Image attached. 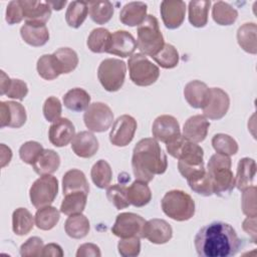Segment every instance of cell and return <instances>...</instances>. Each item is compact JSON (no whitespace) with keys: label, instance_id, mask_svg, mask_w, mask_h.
I'll return each mask as SVG.
<instances>
[{"label":"cell","instance_id":"obj_1","mask_svg":"<svg viewBox=\"0 0 257 257\" xmlns=\"http://www.w3.org/2000/svg\"><path fill=\"white\" fill-rule=\"evenodd\" d=\"M194 245L201 257H232L240 251L243 242L230 224L215 221L197 232Z\"/></svg>","mask_w":257,"mask_h":257},{"label":"cell","instance_id":"obj_2","mask_svg":"<svg viewBox=\"0 0 257 257\" xmlns=\"http://www.w3.org/2000/svg\"><path fill=\"white\" fill-rule=\"evenodd\" d=\"M132 168L136 179L145 183H150L155 175L167 171V156L157 140L145 138L137 143L133 151Z\"/></svg>","mask_w":257,"mask_h":257},{"label":"cell","instance_id":"obj_3","mask_svg":"<svg viewBox=\"0 0 257 257\" xmlns=\"http://www.w3.org/2000/svg\"><path fill=\"white\" fill-rule=\"evenodd\" d=\"M232 162L229 156L214 154L207 165V174L209 176L213 194L218 197L230 195L235 187V177L231 171Z\"/></svg>","mask_w":257,"mask_h":257},{"label":"cell","instance_id":"obj_4","mask_svg":"<svg viewBox=\"0 0 257 257\" xmlns=\"http://www.w3.org/2000/svg\"><path fill=\"white\" fill-rule=\"evenodd\" d=\"M163 212L179 222L190 220L195 214L193 198L182 190H172L165 194L161 201Z\"/></svg>","mask_w":257,"mask_h":257},{"label":"cell","instance_id":"obj_5","mask_svg":"<svg viewBox=\"0 0 257 257\" xmlns=\"http://www.w3.org/2000/svg\"><path fill=\"white\" fill-rule=\"evenodd\" d=\"M138 48L145 55L151 57L157 54L164 46V37L161 32L159 21L154 15H147L145 20L138 26Z\"/></svg>","mask_w":257,"mask_h":257},{"label":"cell","instance_id":"obj_6","mask_svg":"<svg viewBox=\"0 0 257 257\" xmlns=\"http://www.w3.org/2000/svg\"><path fill=\"white\" fill-rule=\"evenodd\" d=\"M131 80L139 86H149L160 76L159 67L143 53L133 54L127 61Z\"/></svg>","mask_w":257,"mask_h":257},{"label":"cell","instance_id":"obj_7","mask_svg":"<svg viewBox=\"0 0 257 257\" xmlns=\"http://www.w3.org/2000/svg\"><path fill=\"white\" fill-rule=\"evenodd\" d=\"M166 149L170 156L179 160V163L190 166L204 165L203 149L182 135L166 144Z\"/></svg>","mask_w":257,"mask_h":257},{"label":"cell","instance_id":"obj_8","mask_svg":"<svg viewBox=\"0 0 257 257\" xmlns=\"http://www.w3.org/2000/svg\"><path fill=\"white\" fill-rule=\"evenodd\" d=\"M126 71L125 63L117 58L102 60L97 68V78L107 91H117L124 82Z\"/></svg>","mask_w":257,"mask_h":257},{"label":"cell","instance_id":"obj_9","mask_svg":"<svg viewBox=\"0 0 257 257\" xmlns=\"http://www.w3.org/2000/svg\"><path fill=\"white\" fill-rule=\"evenodd\" d=\"M57 193V179L51 175H44L38 178L30 187V202L37 209L49 206L56 198Z\"/></svg>","mask_w":257,"mask_h":257},{"label":"cell","instance_id":"obj_10","mask_svg":"<svg viewBox=\"0 0 257 257\" xmlns=\"http://www.w3.org/2000/svg\"><path fill=\"white\" fill-rule=\"evenodd\" d=\"M85 126L94 133H102L109 128L113 121L110 107L103 102H93L85 109L83 114Z\"/></svg>","mask_w":257,"mask_h":257},{"label":"cell","instance_id":"obj_11","mask_svg":"<svg viewBox=\"0 0 257 257\" xmlns=\"http://www.w3.org/2000/svg\"><path fill=\"white\" fill-rule=\"evenodd\" d=\"M146 220L135 213H120L116 216L111 228L113 235L119 238H144V227Z\"/></svg>","mask_w":257,"mask_h":257},{"label":"cell","instance_id":"obj_12","mask_svg":"<svg viewBox=\"0 0 257 257\" xmlns=\"http://www.w3.org/2000/svg\"><path fill=\"white\" fill-rule=\"evenodd\" d=\"M137 120L128 114L118 116L109 132V141L115 147H125L134 139L137 131Z\"/></svg>","mask_w":257,"mask_h":257},{"label":"cell","instance_id":"obj_13","mask_svg":"<svg viewBox=\"0 0 257 257\" xmlns=\"http://www.w3.org/2000/svg\"><path fill=\"white\" fill-rule=\"evenodd\" d=\"M230 106V97L219 87H211L207 103L202 108L204 116L209 119H220L227 113Z\"/></svg>","mask_w":257,"mask_h":257},{"label":"cell","instance_id":"obj_14","mask_svg":"<svg viewBox=\"0 0 257 257\" xmlns=\"http://www.w3.org/2000/svg\"><path fill=\"white\" fill-rule=\"evenodd\" d=\"M152 134L155 140L168 144L181 135L179 121L173 115H160L153 123Z\"/></svg>","mask_w":257,"mask_h":257},{"label":"cell","instance_id":"obj_15","mask_svg":"<svg viewBox=\"0 0 257 257\" xmlns=\"http://www.w3.org/2000/svg\"><path fill=\"white\" fill-rule=\"evenodd\" d=\"M26 110L24 106L16 101L0 102V126L14 128L21 127L26 122Z\"/></svg>","mask_w":257,"mask_h":257},{"label":"cell","instance_id":"obj_16","mask_svg":"<svg viewBox=\"0 0 257 257\" xmlns=\"http://www.w3.org/2000/svg\"><path fill=\"white\" fill-rule=\"evenodd\" d=\"M160 12L163 23L167 28H179L185 20L186 3L184 1H163Z\"/></svg>","mask_w":257,"mask_h":257},{"label":"cell","instance_id":"obj_17","mask_svg":"<svg viewBox=\"0 0 257 257\" xmlns=\"http://www.w3.org/2000/svg\"><path fill=\"white\" fill-rule=\"evenodd\" d=\"M75 136V128L73 123L65 117H60L55 120L49 127L48 138L49 142L58 148L68 145Z\"/></svg>","mask_w":257,"mask_h":257},{"label":"cell","instance_id":"obj_18","mask_svg":"<svg viewBox=\"0 0 257 257\" xmlns=\"http://www.w3.org/2000/svg\"><path fill=\"white\" fill-rule=\"evenodd\" d=\"M173 237L171 225L163 219H151L146 222L144 227V238L154 244H165Z\"/></svg>","mask_w":257,"mask_h":257},{"label":"cell","instance_id":"obj_19","mask_svg":"<svg viewBox=\"0 0 257 257\" xmlns=\"http://www.w3.org/2000/svg\"><path fill=\"white\" fill-rule=\"evenodd\" d=\"M25 22L46 24L51 15V7L47 2L20 0Z\"/></svg>","mask_w":257,"mask_h":257},{"label":"cell","instance_id":"obj_20","mask_svg":"<svg viewBox=\"0 0 257 257\" xmlns=\"http://www.w3.org/2000/svg\"><path fill=\"white\" fill-rule=\"evenodd\" d=\"M137 47V41L130 32L116 30L111 34V42L107 53L124 58L132 56Z\"/></svg>","mask_w":257,"mask_h":257},{"label":"cell","instance_id":"obj_21","mask_svg":"<svg viewBox=\"0 0 257 257\" xmlns=\"http://www.w3.org/2000/svg\"><path fill=\"white\" fill-rule=\"evenodd\" d=\"M210 127V121L202 114H196L189 117L183 127V137L193 143L203 142Z\"/></svg>","mask_w":257,"mask_h":257},{"label":"cell","instance_id":"obj_22","mask_svg":"<svg viewBox=\"0 0 257 257\" xmlns=\"http://www.w3.org/2000/svg\"><path fill=\"white\" fill-rule=\"evenodd\" d=\"M71 149L80 158H91L98 151V141L92 133L82 131L74 136L71 141Z\"/></svg>","mask_w":257,"mask_h":257},{"label":"cell","instance_id":"obj_23","mask_svg":"<svg viewBox=\"0 0 257 257\" xmlns=\"http://www.w3.org/2000/svg\"><path fill=\"white\" fill-rule=\"evenodd\" d=\"M210 95V88L201 80H192L185 85L184 96L194 108H203Z\"/></svg>","mask_w":257,"mask_h":257},{"label":"cell","instance_id":"obj_24","mask_svg":"<svg viewBox=\"0 0 257 257\" xmlns=\"http://www.w3.org/2000/svg\"><path fill=\"white\" fill-rule=\"evenodd\" d=\"M20 35L27 44L39 47L49 40V31L45 24L25 22L20 28Z\"/></svg>","mask_w":257,"mask_h":257},{"label":"cell","instance_id":"obj_25","mask_svg":"<svg viewBox=\"0 0 257 257\" xmlns=\"http://www.w3.org/2000/svg\"><path fill=\"white\" fill-rule=\"evenodd\" d=\"M147 8L144 2H128L120 10L119 20L126 26H139L147 17Z\"/></svg>","mask_w":257,"mask_h":257},{"label":"cell","instance_id":"obj_26","mask_svg":"<svg viewBox=\"0 0 257 257\" xmlns=\"http://www.w3.org/2000/svg\"><path fill=\"white\" fill-rule=\"evenodd\" d=\"M62 190L63 195L72 192H84L89 193V185L82 171L77 169H71L67 171L62 178Z\"/></svg>","mask_w":257,"mask_h":257},{"label":"cell","instance_id":"obj_27","mask_svg":"<svg viewBox=\"0 0 257 257\" xmlns=\"http://www.w3.org/2000/svg\"><path fill=\"white\" fill-rule=\"evenodd\" d=\"M256 175V162L250 158H243L238 162L235 186L239 191H243L252 186Z\"/></svg>","mask_w":257,"mask_h":257},{"label":"cell","instance_id":"obj_28","mask_svg":"<svg viewBox=\"0 0 257 257\" xmlns=\"http://www.w3.org/2000/svg\"><path fill=\"white\" fill-rule=\"evenodd\" d=\"M60 166V157L53 150H43L35 163L32 165L34 172L40 176L50 175L57 171Z\"/></svg>","mask_w":257,"mask_h":257},{"label":"cell","instance_id":"obj_29","mask_svg":"<svg viewBox=\"0 0 257 257\" xmlns=\"http://www.w3.org/2000/svg\"><path fill=\"white\" fill-rule=\"evenodd\" d=\"M186 180L191 190H193L198 195L204 197H209L213 195L211 182L205 167L193 171L190 175L187 176Z\"/></svg>","mask_w":257,"mask_h":257},{"label":"cell","instance_id":"obj_30","mask_svg":"<svg viewBox=\"0 0 257 257\" xmlns=\"http://www.w3.org/2000/svg\"><path fill=\"white\" fill-rule=\"evenodd\" d=\"M63 104L72 111H83L90 104V95L83 88L75 87L68 90L63 96Z\"/></svg>","mask_w":257,"mask_h":257},{"label":"cell","instance_id":"obj_31","mask_svg":"<svg viewBox=\"0 0 257 257\" xmlns=\"http://www.w3.org/2000/svg\"><path fill=\"white\" fill-rule=\"evenodd\" d=\"M89 221L81 213L69 215L64 223L65 233L73 239L84 238L89 232Z\"/></svg>","mask_w":257,"mask_h":257},{"label":"cell","instance_id":"obj_32","mask_svg":"<svg viewBox=\"0 0 257 257\" xmlns=\"http://www.w3.org/2000/svg\"><path fill=\"white\" fill-rule=\"evenodd\" d=\"M256 32H257V26L253 22L244 23L238 28V31H237L238 44L244 51L251 54L257 53Z\"/></svg>","mask_w":257,"mask_h":257},{"label":"cell","instance_id":"obj_33","mask_svg":"<svg viewBox=\"0 0 257 257\" xmlns=\"http://www.w3.org/2000/svg\"><path fill=\"white\" fill-rule=\"evenodd\" d=\"M127 199L131 205L138 208L149 204L152 199V192L148 183L136 180L127 187Z\"/></svg>","mask_w":257,"mask_h":257},{"label":"cell","instance_id":"obj_34","mask_svg":"<svg viewBox=\"0 0 257 257\" xmlns=\"http://www.w3.org/2000/svg\"><path fill=\"white\" fill-rule=\"evenodd\" d=\"M111 42V33L102 27L93 29L87 37V47L94 53L107 52Z\"/></svg>","mask_w":257,"mask_h":257},{"label":"cell","instance_id":"obj_35","mask_svg":"<svg viewBox=\"0 0 257 257\" xmlns=\"http://www.w3.org/2000/svg\"><path fill=\"white\" fill-rule=\"evenodd\" d=\"M87 195L84 192H72L64 195L60 205V212L67 216L81 213L85 208Z\"/></svg>","mask_w":257,"mask_h":257},{"label":"cell","instance_id":"obj_36","mask_svg":"<svg viewBox=\"0 0 257 257\" xmlns=\"http://www.w3.org/2000/svg\"><path fill=\"white\" fill-rule=\"evenodd\" d=\"M34 223L32 214L26 208H17L12 214V230L18 236L28 234L33 229Z\"/></svg>","mask_w":257,"mask_h":257},{"label":"cell","instance_id":"obj_37","mask_svg":"<svg viewBox=\"0 0 257 257\" xmlns=\"http://www.w3.org/2000/svg\"><path fill=\"white\" fill-rule=\"evenodd\" d=\"M87 6L90 18L96 24L107 23L113 15V5L109 1H90Z\"/></svg>","mask_w":257,"mask_h":257},{"label":"cell","instance_id":"obj_38","mask_svg":"<svg viewBox=\"0 0 257 257\" xmlns=\"http://www.w3.org/2000/svg\"><path fill=\"white\" fill-rule=\"evenodd\" d=\"M210 0L191 1L189 3V22L197 28L204 27L208 22Z\"/></svg>","mask_w":257,"mask_h":257},{"label":"cell","instance_id":"obj_39","mask_svg":"<svg viewBox=\"0 0 257 257\" xmlns=\"http://www.w3.org/2000/svg\"><path fill=\"white\" fill-rule=\"evenodd\" d=\"M88 14L87 2L72 1L68 4L65 12V21L68 26L78 28L82 25Z\"/></svg>","mask_w":257,"mask_h":257},{"label":"cell","instance_id":"obj_40","mask_svg":"<svg viewBox=\"0 0 257 257\" xmlns=\"http://www.w3.org/2000/svg\"><path fill=\"white\" fill-rule=\"evenodd\" d=\"M59 211L52 206H45L39 208L34 216L35 225L40 230H51L59 221Z\"/></svg>","mask_w":257,"mask_h":257},{"label":"cell","instance_id":"obj_41","mask_svg":"<svg viewBox=\"0 0 257 257\" xmlns=\"http://www.w3.org/2000/svg\"><path fill=\"white\" fill-rule=\"evenodd\" d=\"M60 70V73L73 71L78 64L77 53L69 47H61L52 53Z\"/></svg>","mask_w":257,"mask_h":257},{"label":"cell","instance_id":"obj_42","mask_svg":"<svg viewBox=\"0 0 257 257\" xmlns=\"http://www.w3.org/2000/svg\"><path fill=\"white\" fill-rule=\"evenodd\" d=\"M212 17L217 24L227 26L233 24L236 21L238 12L230 4L224 1H218L213 5Z\"/></svg>","mask_w":257,"mask_h":257},{"label":"cell","instance_id":"obj_43","mask_svg":"<svg viewBox=\"0 0 257 257\" xmlns=\"http://www.w3.org/2000/svg\"><path fill=\"white\" fill-rule=\"evenodd\" d=\"M90 177L97 188H107L112 179V171L109 164L104 160H98L91 168Z\"/></svg>","mask_w":257,"mask_h":257},{"label":"cell","instance_id":"obj_44","mask_svg":"<svg viewBox=\"0 0 257 257\" xmlns=\"http://www.w3.org/2000/svg\"><path fill=\"white\" fill-rule=\"evenodd\" d=\"M36 69L38 74L46 80H52L61 73L53 54H43L37 60Z\"/></svg>","mask_w":257,"mask_h":257},{"label":"cell","instance_id":"obj_45","mask_svg":"<svg viewBox=\"0 0 257 257\" xmlns=\"http://www.w3.org/2000/svg\"><path fill=\"white\" fill-rule=\"evenodd\" d=\"M152 58L161 67L166 68V69H171L178 65L180 56H179V52L175 48V46H173L170 43H165L163 48L157 54L152 56Z\"/></svg>","mask_w":257,"mask_h":257},{"label":"cell","instance_id":"obj_46","mask_svg":"<svg viewBox=\"0 0 257 257\" xmlns=\"http://www.w3.org/2000/svg\"><path fill=\"white\" fill-rule=\"evenodd\" d=\"M212 146L217 154L225 156H233L238 152L237 142L226 134H216L212 138Z\"/></svg>","mask_w":257,"mask_h":257},{"label":"cell","instance_id":"obj_47","mask_svg":"<svg viewBox=\"0 0 257 257\" xmlns=\"http://www.w3.org/2000/svg\"><path fill=\"white\" fill-rule=\"evenodd\" d=\"M106 198L117 209H125L131 204L127 199V187L124 184H115L106 189Z\"/></svg>","mask_w":257,"mask_h":257},{"label":"cell","instance_id":"obj_48","mask_svg":"<svg viewBox=\"0 0 257 257\" xmlns=\"http://www.w3.org/2000/svg\"><path fill=\"white\" fill-rule=\"evenodd\" d=\"M43 147L42 145H40L37 142L34 141H29L24 143L20 149H19V157L20 159L28 164V165H33L35 163V161L37 160V158L40 156V154L43 151Z\"/></svg>","mask_w":257,"mask_h":257},{"label":"cell","instance_id":"obj_49","mask_svg":"<svg viewBox=\"0 0 257 257\" xmlns=\"http://www.w3.org/2000/svg\"><path fill=\"white\" fill-rule=\"evenodd\" d=\"M43 241L37 236L30 237L20 247L19 254L22 257H40L43 251Z\"/></svg>","mask_w":257,"mask_h":257},{"label":"cell","instance_id":"obj_50","mask_svg":"<svg viewBox=\"0 0 257 257\" xmlns=\"http://www.w3.org/2000/svg\"><path fill=\"white\" fill-rule=\"evenodd\" d=\"M242 211L247 217H256V187L250 186L242 193Z\"/></svg>","mask_w":257,"mask_h":257},{"label":"cell","instance_id":"obj_51","mask_svg":"<svg viewBox=\"0 0 257 257\" xmlns=\"http://www.w3.org/2000/svg\"><path fill=\"white\" fill-rule=\"evenodd\" d=\"M117 250L122 257H136L141 252L140 238H120L117 244Z\"/></svg>","mask_w":257,"mask_h":257},{"label":"cell","instance_id":"obj_52","mask_svg":"<svg viewBox=\"0 0 257 257\" xmlns=\"http://www.w3.org/2000/svg\"><path fill=\"white\" fill-rule=\"evenodd\" d=\"M43 115L49 122H54L60 118L62 112V106L60 100L55 96H49L45 99L42 107Z\"/></svg>","mask_w":257,"mask_h":257},{"label":"cell","instance_id":"obj_53","mask_svg":"<svg viewBox=\"0 0 257 257\" xmlns=\"http://www.w3.org/2000/svg\"><path fill=\"white\" fill-rule=\"evenodd\" d=\"M27 93H28V86L26 82L17 78L11 79L10 85L6 92V95L8 97L22 100L27 95Z\"/></svg>","mask_w":257,"mask_h":257},{"label":"cell","instance_id":"obj_54","mask_svg":"<svg viewBox=\"0 0 257 257\" xmlns=\"http://www.w3.org/2000/svg\"><path fill=\"white\" fill-rule=\"evenodd\" d=\"M24 19L22 7L20 5V1H11L7 5L5 20L8 24L13 25L20 23Z\"/></svg>","mask_w":257,"mask_h":257},{"label":"cell","instance_id":"obj_55","mask_svg":"<svg viewBox=\"0 0 257 257\" xmlns=\"http://www.w3.org/2000/svg\"><path fill=\"white\" fill-rule=\"evenodd\" d=\"M99 257L101 256L100 250L98 248V246H96L95 244L92 243H84L82 245H80L77 249L76 252V257Z\"/></svg>","mask_w":257,"mask_h":257},{"label":"cell","instance_id":"obj_56","mask_svg":"<svg viewBox=\"0 0 257 257\" xmlns=\"http://www.w3.org/2000/svg\"><path fill=\"white\" fill-rule=\"evenodd\" d=\"M243 230L256 242V217H247L243 222Z\"/></svg>","mask_w":257,"mask_h":257},{"label":"cell","instance_id":"obj_57","mask_svg":"<svg viewBox=\"0 0 257 257\" xmlns=\"http://www.w3.org/2000/svg\"><path fill=\"white\" fill-rule=\"evenodd\" d=\"M42 256H53V257H62L63 251L62 248L56 243H49L43 247Z\"/></svg>","mask_w":257,"mask_h":257},{"label":"cell","instance_id":"obj_58","mask_svg":"<svg viewBox=\"0 0 257 257\" xmlns=\"http://www.w3.org/2000/svg\"><path fill=\"white\" fill-rule=\"evenodd\" d=\"M0 156H1V167L4 168L6 165H8L12 158V152L10 148L6 147L4 144H1V150H0Z\"/></svg>","mask_w":257,"mask_h":257},{"label":"cell","instance_id":"obj_59","mask_svg":"<svg viewBox=\"0 0 257 257\" xmlns=\"http://www.w3.org/2000/svg\"><path fill=\"white\" fill-rule=\"evenodd\" d=\"M10 82H11V78L8 77V75H6V73L1 70V81H0V93L1 95H4L6 94L7 90H8V87L10 85Z\"/></svg>","mask_w":257,"mask_h":257},{"label":"cell","instance_id":"obj_60","mask_svg":"<svg viewBox=\"0 0 257 257\" xmlns=\"http://www.w3.org/2000/svg\"><path fill=\"white\" fill-rule=\"evenodd\" d=\"M47 3L49 4V6L52 8V9H54V10H61L62 8H63V6L66 4V1L64 0V1H60V2H58V1H47Z\"/></svg>","mask_w":257,"mask_h":257}]
</instances>
